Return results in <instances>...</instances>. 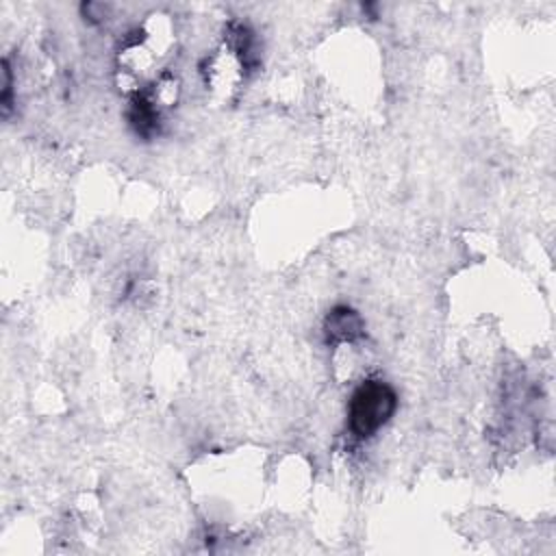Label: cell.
I'll list each match as a JSON object with an SVG mask.
<instances>
[{
  "instance_id": "6da1fadb",
  "label": "cell",
  "mask_w": 556,
  "mask_h": 556,
  "mask_svg": "<svg viewBox=\"0 0 556 556\" xmlns=\"http://www.w3.org/2000/svg\"><path fill=\"white\" fill-rule=\"evenodd\" d=\"M395 408L397 395L384 380H363L348 402V426L358 439H369L393 417Z\"/></svg>"
},
{
  "instance_id": "7a4b0ae2",
  "label": "cell",
  "mask_w": 556,
  "mask_h": 556,
  "mask_svg": "<svg viewBox=\"0 0 556 556\" xmlns=\"http://www.w3.org/2000/svg\"><path fill=\"white\" fill-rule=\"evenodd\" d=\"M363 332H365V321L352 306L339 304L330 308L324 319V334H326V341L332 345L352 343L358 337H363Z\"/></svg>"
}]
</instances>
